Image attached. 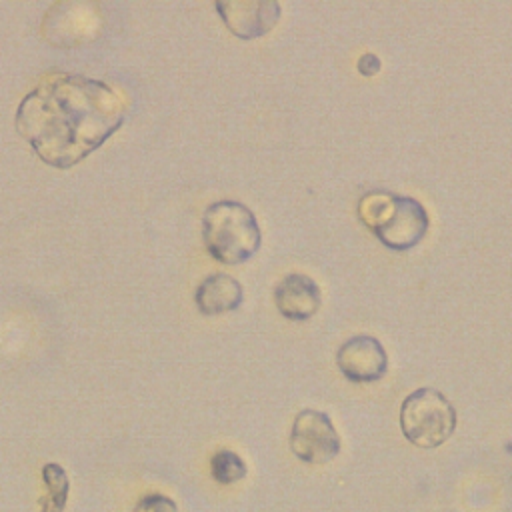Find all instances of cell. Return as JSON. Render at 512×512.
Listing matches in <instances>:
<instances>
[{
  "label": "cell",
  "mask_w": 512,
  "mask_h": 512,
  "mask_svg": "<svg viewBox=\"0 0 512 512\" xmlns=\"http://www.w3.org/2000/svg\"><path fill=\"white\" fill-rule=\"evenodd\" d=\"M336 366L346 380L368 384L386 374L388 356L378 338L370 334H356L340 344L336 352Z\"/></svg>",
  "instance_id": "cell-7"
},
{
  "label": "cell",
  "mask_w": 512,
  "mask_h": 512,
  "mask_svg": "<svg viewBox=\"0 0 512 512\" xmlns=\"http://www.w3.org/2000/svg\"><path fill=\"white\" fill-rule=\"evenodd\" d=\"M244 300L242 284L230 274H210L206 276L194 294L196 308L204 316H218L236 310Z\"/></svg>",
  "instance_id": "cell-9"
},
{
  "label": "cell",
  "mask_w": 512,
  "mask_h": 512,
  "mask_svg": "<svg viewBox=\"0 0 512 512\" xmlns=\"http://www.w3.org/2000/svg\"><path fill=\"white\" fill-rule=\"evenodd\" d=\"M362 222L390 250H410L428 232L430 218L422 202L412 196L390 192H368L360 198Z\"/></svg>",
  "instance_id": "cell-3"
},
{
  "label": "cell",
  "mask_w": 512,
  "mask_h": 512,
  "mask_svg": "<svg viewBox=\"0 0 512 512\" xmlns=\"http://www.w3.org/2000/svg\"><path fill=\"white\" fill-rule=\"evenodd\" d=\"M210 472L220 484H232L248 474L244 460L228 448H220L210 460Z\"/></svg>",
  "instance_id": "cell-11"
},
{
  "label": "cell",
  "mask_w": 512,
  "mask_h": 512,
  "mask_svg": "<svg viewBox=\"0 0 512 512\" xmlns=\"http://www.w3.org/2000/svg\"><path fill=\"white\" fill-rule=\"evenodd\" d=\"M274 302L284 318L304 322L318 312L322 294L318 284L308 274L290 272L276 284Z\"/></svg>",
  "instance_id": "cell-8"
},
{
  "label": "cell",
  "mask_w": 512,
  "mask_h": 512,
  "mask_svg": "<svg viewBox=\"0 0 512 512\" xmlns=\"http://www.w3.org/2000/svg\"><path fill=\"white\" fill-rule=\"evenodd\" d=\"M126 108L106 82L52 72L20 100L14 126L42 162L72 168L118 132Z\"/></svg>",
  "instance_id": "cell-1"
},
{
  "label": "cell",
  "mask_w": 512,
  "mask_h": 512,
  "mask_svg": "<svg viewBox=\"0 0 512 512\" xmlns=\"http://www.w3.org/2000/svg\"><path fill=\"white\" fill-rule=\"evenodd\" d=\"M290 450L306 464H326L340 452V436L326 412L304 408L294 416Z\"/></svg>",
  "instance_id": "cell-5"
},
{
  "label": "cell",
  "mask_w": 512,
  "mask_h": 512,
  "mask_svg": "<svg viewBox=\"0 0 512 512\" xmlns=\"http://www.w3.org/2000/svg\"><path fill=\"white\" fill-rule=\"evenodd\" d=\"M134 512H178V506L164 494H148L136 504Z\"/></svg>",
  "instance_id": "cell-12"
},
{
  "label": "cell",
  "mask_w": 512,
  "mask_h": 512,
  "mask_svg": "<svg viewBox=\"0 0 512 512\" xmlns=\"http://www.w3.org/2000/svg\"><path fill=\"white\" fill-rule=\"evenodd\" d=\"M42 478L46 484V498L42 500V512H62L70 492V480L66 470L56 462H48L42 468Z\"/></svg>",
  "instance_id": "cell-10"
},
{
  "label": "cell",
  "mask_w": 512,
  "mask_h": 512,
  "mask_svg": "<svg viewBox=\"0 0 512 512\" xmlns=\"http://www.w3.org/2000/svg\"><path fill=\"white\" fill-rule=\"evenodd\" d=\"M202 240L214 260L234 266L250 260L260 250L262 232L246 204L218 200L202 214Z\"/></svg>",
  "instance_id": "cell-2"
},
{
  "label": "cell",
  "mask_w": 512,
  "mask_h": 512,
  "mask_svg": "<svg viewBox=\"0 0 512 512\" xmlns=\"http://www.w3.org/2000/svg\"><path fill=\"white\" fill-rule=\"evenodd\" d=\"M456 408L436 388L410 392L400 406V428L404 438L424 450L444 444L456 428Z\"/></svg>",
  "instance_id": "cell-4"
},
{
  "label": "cell",
  "mask_w": 512,
  "mask_h": 512,
  "mask_svg": "<svg viewBox=\"0 0 512 512\" xmlns=\"http://www.w3.org/2000/svg\"><path fill=\"white\" fill-rule=\"evenodd\" d=\"M380 70V58L372 52L362 54L358 60V72L364 76H374Z\"/></svg>",
  "instance_id": "cell-13"
},
{
  "label": "cell",
  "mask_w": 512,
  "mask_h": 512,
  "mask_svg": "<svg viewBox=\"0 0 512 512\" xmlns=\"http://www.w3.org/2000/svg\"><path fill=\"white\" fill-rule=\"evenodd\" d=\"M214 10L224 26L240 40L266 36L280 20L282 8L274 0H218Z\"/></svg>",
  "instance_id": "cell-6"
}]
</instances>
